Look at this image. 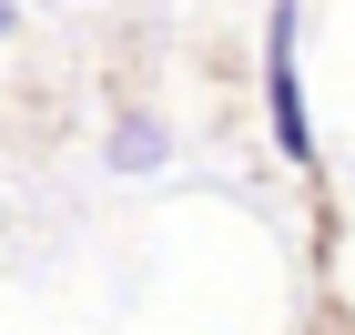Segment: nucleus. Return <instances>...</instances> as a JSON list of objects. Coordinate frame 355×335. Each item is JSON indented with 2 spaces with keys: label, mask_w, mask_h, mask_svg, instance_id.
I'll use <instances>...</instances> for the list:
<instances>
[{
  "label": "nucleus",
  "mask_w": 355,
  "mask_h": 335,
  "mask_svg": "<svg viewBox=\"0 0 355 335\" xmlns=\"http://www.w3.org/2000/svg\"><path fill=\"white\" fill-rule=\"evenodd\" d=\"M112 163H122V173H153V163H163V122H142V112H132V122L112 132Z\"/></svg>",
  "instance_id": "2"
},
{
  "label": "nucleus",
  "mask_w": 355,
  "mask_h": 335,
  "mask_svg": "<svg viewBox=\"0 0 355 335\" xmlns=\"http://www.w3.org/2000/svg\"><path fill=\"white\" fill-rule=\"evenodd\" d=\"M0 31H10V0H0Z\"/></svg>",
  "instance_id": "3"
},
{
  "label": "nucleus",
  "mask_w": 355,
  "mask_h": 335,
  "mask_svg": "<svg viewBox=\"0 0 355 335\" xmlns=\"http://www.w3.org/2000/svg\"><path fill=\"white\" fill-rule=\"evenodd\" d=\"M264 102H274V153L315 163V122H304V82H295V0H274V31H264Z\"/></svg>",
  "instance_id": "1"
}]
</instances>
